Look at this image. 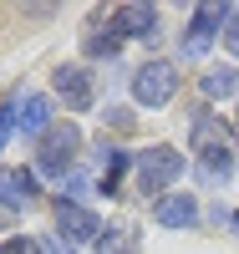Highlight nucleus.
<instances>
[{"label": "nucleus", "instance_id": "19", "mask_svg": "<svg viewBox=\"0 0 239 254\" xmlns=\"http://www.w3.org/2000/svg\"><path fill=\"white\" fill-rule=\"evenodd\" d=\"M0 254H20V239H5V244H0Z\"/></svg>", "mask_w": 239, "mask_h": 254}, {"label": "nucleus", "instance_id": "14", "mask_svg": "<svg viewBox=\"0 0 239 254\" xmlns=\"http://www.w3.org/2000/svg\"><path fill=\"white\" fill-rule=\"evenodd\" d=\"M97 254H138V229L117 219V224H107L102 229V239H97Z\"/></svg>", "mask_w": 239, "mask_h": 254}, {"label": "nucleus", "instance_id": "11", "mask_svg": "<svg viewBox=\"0 0 239 254\" xmlns=\"http://www.w3.org/2000/svg\"><path fill=\"white\" fill-rule=\"evenodd\" d=\"M15 127L26 137H46V127H51V102L46 97H26L20 102V112H15Z\"/></svg>", "mask_w": 239, "mask_h": 254}, {"label": "nucleus", "instance_id": "18", "mask_svg": "<svg viewBox=\"0 0 239 254\" xmlns=\"http://www.w3.org/2000/svg\"><path fill=\"white\" fill-rule=\"evenodd\" d=\"M10 132H15V107H10V102H0V147L10 142Z\"/></svg>", "mask_w": 239, "mask_h": 254}, {"label": "nucleus", "instance_id": "15", "mask_svg": "<svg viewBox=\"0 0 239 254\" xmlns=\"http://www.w3.org/2000/svg\"><path fill=\"white\" fill-rule=\"evenodd\" d=\"M117 46H122V36H117L112 26H107V31H97L92 41H86V51H92V56H117Z\"/></svg>", "mask_w": 239, "mask_h": 254}, {"label": "nucleus", "instance_id": "8", "mask_svg": "<svg viewBox=\"0 0 239 254\" xmlns=\"http://www.w3.org/2000/svg\"><path fill=\"white\" fill-rule=\"evenodd\" d=\"M0 203L5 208H31L36 203V178L26 168H0Z\"/></svg>", "mask_w": 239, "mask_h": 254}, {"label": "nucleus", "instance_id": "10", "mask_svg": "<svg viewBox=\"0 0 239 254\" xmlns=\"http://www.w3.org/2000/svg\"><path fill=\"white\" fill-rule=\"evenodd\" d=\"M153 219H158L163 229H188L193 219H199V203H193L188 193H168V198H158Z\"/></svg>", "mask_w": 239, "mask_h": 254}, {"label": "nucleus", "instance_id": "9", "mask_svg": "<svg viewBox=\"0 0 239 254\" xmlns=\"http://www.w3.org/2000/svg\"><path fill=\"white\" fill-rule=\"evenodd\" d=\"M188 117H193V122H188V142L199 147V153H204V147H224V142H229V127L214 117V112L199 107V112H188Z\"/></svg>", "mask_w": 239, "mask_h": 254}, {"label": "nucleus", "instance_id": "4", "mask_svg": "<svg viewBox=\"0 0 239 254\" xmlns=\"http://www.w3.org/2000/svg\"><path fill=\"white\" fill-rule=\"evenodd\" d=\"M224 20H229V5H193V26L183 31V56L188 61H199L209 46H214V36H224Z\"/></svg>", "mask_w": 239, "mask_h": 254}, {"label": "nucleus", "instance_id": "2", "mask_svg": "<svg viewBox=\"0 0 239 254\" xmlns=\"http://www.w3.org/2000/svg\"><path fill=\"white\" fill-rule=\"evenodd\" d=\"M77 147H81V132L72 122H56V127H46V137L36 147V168L41 173H72V153Z\"/></svg>", "mask_w": 239, "mask_h": 254}, {"label": "nucleus", "instance_id": "5", "mask_svg": "<svg viewBox=\"0 0 239 254\" xmlns=\"http://www.w3.org/2000/svg\"><path fill=\"white\" fill-rule=\"evenodd\" d=\"M56 224H61V234L67 239H102V219L92 214V208H81V203H72V198H56Z\"/></svg>", "mask_w": 239, "mask_h": 254}, {"label": "nucleus", "instance_id": "17", "mask_svg": "<svg viewBox=\"0 0 239 254\" xmlns=\"http://www.w3.org/2000/svg\"><path fill=\"white\" fill-rule=\"evenodd\" d=\"M36 249H41V254H77L67 239H56V234H41V239H36Z\"/></svg>", "mask_w": 239, "mask_h": 254}, {"label": "nucleus", "instance_id": "12", "mask_svg": "<svg viewBox=\"0 0 239 254\" xmlns=\"http://www.w3.org/2000/svg\"><path fill=\"white\" fill-rule=\"evenodd\" d=\"M199 92L209 102H224V97H239V66H214L199 76Z\"/></svg>", "mask_w": 239, "mask_h": 254}, {"label": "nucleus", "instance_id": "3", "mask_svg": "<svg viewBox=\"0 0 239 254\" xmlns=\"http://www.w3.org/2000/svg\"><path fill=\"white\" fill-rule=\"evenodd\" d=\"M173 92H178V71H173V61H148V66H138L133 97L143 102V107H168Z\"/></svg>", "mask_w": 239, "mask_h": 254}, {"label": "nucleus", "instance_id": "16", "mask_svg": "<svg viewBox=\"0 0 239 254\" xmlns=\"http://www.w3.org/2000/svg\"><path fill=\"white\" fill-rule=\"evenodd\" d=\"M224 46L239 56V5H229V20H224Z\"/></svg>", "mask_w": 239, "mask_h": 254}, {"label": "nucleus", "instance_id": "13", "mask_svg": "<svg viewBox=\"0 0 239 254\" xmlns=\"http://www.w3.org/2000/svg\"><path fill=\"white\" fill-rule=\"evenodd\" d=\"M193 168H199V178H204V183H224V178L234 173V153H229V142H224V147H204Z\"/></svg>", "mask_w": 239, "mask_h": 254}, {"label": "nucleus", "instance_id": "6", "mask_svg": "<svg viewBox=\"0 0 239 254\" xmlns=\"http://www.w3.org/2000/svg\"><path fill=\"white\" fill-rule=\"evenodd\" d=\"M112 31H117L122 41H153L158 10H153V5H117V10H112Z\"/></svg>", "mask_w": 239, "mask_h": 254}, {"label": "nucleus", "instance_id": "1", "mask_svg": "<svg viewBox=\"0 0 239 254\" xmlns=\"http://www.w3.org/2000/svg\"><path fill=\"white\" fill-rule=\"evenodd\" d=\"M178 173H183V158H178V147H168V142L148 147L138 158V188L143 193H163L168 183H178Z\"/></svg>", "mask_w": 239, "mask_h": 254}, {"label": "nucleus", "instance_id": "7", "mask_svg": "<svg viewBox=\"0 0 239 254\" xmlns=\"http://www.w3.org/2000/svg\"><path fill=\"white\" fill-rule=\"evenodd\" d=\"M51 81H56V97L67 102L72 112H86V107H92V76H86L81 66H61Z\"/></svg>", "mask_w": 239, "mask_h": 254}, {"label": "nucleus", "instance_id": "20", "mask_svg": "<svg viewBox=\"0 0 239 254\" xmlns=\"http://www.w3.org/2000/svg\"><path fill=\"white\" fill-rule=\"evenodd\" d=\"M234 229H239V214H234Z\"/></svg>", "mask_w": 239, "mask_h": 254}]
</instances>
